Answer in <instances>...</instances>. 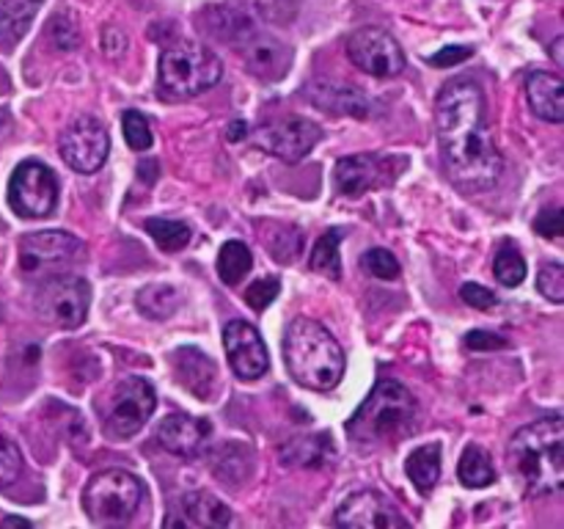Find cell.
I'll return each instance as SVG.
<instances>
[{
	"mask_svg": "<svg viewBox=\"0 0 564 529\" xmlns=\"http://www.w3.org/2000/svg\"><path fill=\"white\" fill-rule=\"evenodd\" d=\"M510 342L505 336L494 334V331H471L466 334V347L468 350H477V353H488V350H499V347H507Z\"/></svg>",
	"mask_w": 564,
	"mask_h": 529,
	"instance_id": "7bdbcfd3",
	"label": "cell"
},
{
	"mask_svg": "<svg viewBox=\"0 0 564 529\" xmlns=\"http://www.w3.org/2000/svg\"><path fill=\"white\" fill-rule=\"evenodd\" d=\"M416 397L402 384L386 378L375 386L372 395L352 413L350 422H347V433L361 444H372V441L394 444V441L405 439L416 430Z\"/></svg>",
	"mask_w": 564,
	"mask_h": 529,
	"instance_id": "277c9868",
	"label": "cell"
},
{
	"mask_svg": "<svg viewBox=\"0 0 564 529\" xmlns=\"http://www.w3.org/2000/svg\"><path fill=\"white\" fill-rule=\"evenodd\" d=\"M242 132H246V121H235V125L229 127V141H242Z\"/></svg>",
	"mask_w": 564,
	"mask_h": 529,
	"instance_id": "bcb514c9",
	"label": "cell"
},
{
	"mask_svg": "<svg viewBox=\"0 0 564 529\" xmlns=\"http://www.w3.org/2000/svg\"><path fill=\"white\" fill-rule=\"evenodd\" d=\"M347 55L358 69L372 77H397L405 72V53L400 42L383 28H361L352 33Z\"/></svg>",
	"mask_w": 564,
	"mask_h": 529,
	"instance_id": "4fadbf2b",
	"label": "cell"
},
{
	"mask_svg": "<svg viewBox=\"0 0 564 529\" xmlns=\"http://www.w3.org/2000/svg\"><path fill=\"white\" fill-rule=\"evenodd\" d=\"M44 0H0V50H11L31 28Z\"/></svg>",
	"mask_w": 564,
	"mask_h": 529,
	"instance_id": "cb8c5ba5",
	"label": "cell"
},
{
	"mask_svg": "<svg viewBox=\"0 0 564 529\" xmlns=\"http://www.w3.org/2000/svg\"><path fill=\"white\" fill-rule=\"evenodd\" d=\"M135 303L138 309H141L143 317L169 320L171 314L182 306V295L180 290L171 284H149L143 287V290H138Z\"/></svg>",
	"mask_w": 564,
	"mask_h": 529,
	"instance_id": "83f0119b",
	"label": "cell"
},
{
	"mask_svg": "<svg viewBox=\"0 0 564 529\" xmlns=\"http://www.w3.org/2000/svg\"><path fill=\"white\" fill-rule=\"evenodd\" d=\"M83 259V240L69 231H31L20 240V270L25 276H55Z\"/></svg>",
	"mask_w": 564,
	"mask_h": 529,
	"instance_id": "30bf717a",
	"label": "cell"
},
{
	"mask_svg": "<svg viewBox=\"0 0 564 529\" xmlns=\"http://www.w3.org/2000/svg\"><path fill=\"white\" fill-rule=\"evenodd\" d=\"M242 61H246L248 72L257 75L259 80H281L292 66V47L281 39L268 36V33H253L240 44Z\"/></svg>",
	"mask_w": 564,
	"mask_h": 529,
	"instance_id": "d6986e66",
	"label": "cell"
},
{
	"mask_svg": "<svg viewBox=\"0 0 564 529\" xmlns=\"http://www.w3.org/2000/svg\"><path fill=\"white\" fill-rule=\"evenodd\" d=\"M494 273L499 279V284L505 287H518L527 279V259H523V253L512 242H505L499 248V253L494 259Z\"/></svg>",
	"mask_w": 564,
	"mask_h": 529,
	"instance_id": "836d02e7",
	"label": "cell"
},
{
	"mask_svg": "<svg viewBox=\"0 0 564 529\" xmlns=\"http://www.w3.org/2000/svg\"><path fill=\"white\" fill-rule=\"evenodd\" d=\"M213 424L191 413H171L158 424V441L165 452L180 457H198L209 444Z\"/></svg>",
	"mask_w": 564,
	"mask_h": 529,
	"instance_id": "e0dca14e",
	"label": "cell"
},
{
	"mask_svg": "<svg viewBox=\"0 0 564 529\" xmlns=\"http://www.w3.org/2000/svg\"><path fill=\"white\" fill-rule=\"evenodd\" d=\"M538 287L551 303H562L564 301V268H562V262H545L543 268H540Z\"/></svg>",
	"mask_w": 564,
	"mask_h": 529,
	"instance_id": "f35d334b",
	"label": "cell"
},
{
	"mask_svg": "<svg viewBox=\"0 0 564 529\" xmlns=\"http://www.w3.org/2000/svg\"><path fill=\"white\" fill-rule=\"evenodd\" d=\"M47 36L58 50L80 47V28H77L75 17H72L69 11H61V14L50 17Z\"/></svg>",
	"mask_w": 564,
	"mask_h": 529,
	"instance_id": "e575fe53",
	"label": "cell"
},
{
	"mask_svg": "<svg viewBox=\"0 0 564 529\" xmlns=\"http://www.w3.org/2000/svg\"><path fill=\"white\" fill-rule=\"evenodd\" d=\"M534 231L543 237H551V240H560L562 231H564V215L560 207H549L538 215L534 220Z\"/></svg>",
	"mask_w": 564,
	"mask_h": 529,
	"instance_id": "60d3db41",
	"label": "cell"
},
{
	"mask_svg": "<svg viewBox=\"0 0 564 529\" xmlns=\"http://www.w3.org/2000/svg\"><path fill=\"white\" fill-rule=\"evenodd\" d=\"M397 174V169L391 171V158L383 154H350V158H341L336 163L334 180L336 191L341 196H364L367 191L391 182V176Z\"/></svg>",
	"mask_w": 564,
	"mask_h": 529,
	"instance_id": "2e32d148",
	"label": "cell"
},
{
	"mask_svg": "<svg viewBox=\"0 0 564 529\" xmlns=\"http://www.w3.org/2000/svg\"><path fill=\"white\" fill-rule=\"evenodd\" d=\"M3 527H33V523L28 521V518H20V516H9V518H3Z\"/></svg>",
	"mask_w": 564,
	"mask_h": 529,
	"instance_id": "c3c4849f",
	"label": "cell"
},
{
	"mask_svg": "<svg viewBox=\"0 0 564 529\" xmlns=\"http://www.w3.org/2000/svg\"><path fill=\"white\" fill-rule=\"evenodd\" d=\"M457 479H460L466 488H485V485L496 483V468L490 461L488 452L477 444H468L463 450L460 463H457Z\"/></svg>",
	"mask_w": 564,
	"mask_h": 529,
	"instance_id": "4316f807",
	"label": "cell"
},
{
	"mask_svg": "<svg viewBox=\"0 0 564 529\" xmlns=\"http://www.w3.org/2000/svg\"><path fill=\"white\" fill-rule=\"evenodd\" d=\"M435 130L449 180L466 193H482L499 182L501 152L488 125L485 94L471 77H457L435 99Z\"/></svg>",
	"mask_w": 564,
	"mask_h": 529,
	"instance_id": "6da1fadb",
	"label": "cell"
},
{
	"mask_svg": "<svg viewBox=\"0 0 564 529\" xmlns=\"http://www.w3.org/2000/svg\"><path fill=\"white\" fill-rule=\"evenodd\" d=\"M264 246L275 262H292L303 248V231L292 224H273L264 231Z\"/></svg>",
	"mask_w": 564,
	"mask_h": 529,
	"instance_id": "f546056e",
	"label": "cell"
},
{
	"mask_svg": "<svg viewBox=\"0 0 564 529\" xmlns=\"http://www.w3.org/2000/svg\"><path fill=\"white\" fill-rule=\"evenodd\" d=\"M334 446H330L328 435H301L292 439L290 444L281 446V461L286 466H303V468H319L330 457Z\"/></svg>",
	"mask_w": 564,
	"mask_h": 529,
	"instance_id": "d4e9b609",
	"label": "cell"
},
{
	"mask_svg": "<svg viewBox=\"0 0 564 529\" xmlns=\"http://www.w3.org/2000/svg\"><path fill=\"white\" fill-rule=\"evenodd\" d=\"M213 468L220 479H226V483H231V485L242 483V479L251 474V452H248V446L237 444V441L231 444L229 441V444H226L224 450L215 455Z\"/></svg>",
	"mask_w": 564,
	"mask_h": 529,
	"instance_id": "4dcf8cb0",
	"label": "cell"
},
{
	"mask_svg": "<svg viewBox=\"0 0 564 529\" xmlns=\"http://www.w3.org/2000/svg\"><path fill=\"white\" fill-rule=\"evenodd\" d=\"M527 97L534 114L551 125L564 121V83L551 72H532L527 80Z\"/></svg>",
	"mask_w": 564,
	"mask_h": 529,
	"instance_id": "603a6c76",
	"label": "cell"
},
{
	"mask_svg": "<svg viewBox=\"0 0 564 529\" xmlns=\"http://www.w3.org/2000/svg\"><path fill=\"white\" fill-rule=\"evenodd\" d=\"M279 290H281V281L275 279V276H268V279H257L246 290V303L251 309H257V312H262V309H268L270 303L279 298Z\"/></svg>",
	"mask_w": 564,
	"mask_h": 529,
	"instance_id": "ab89813d",
	"label": "cell"
},
{
	"mask_svg": "<svg viewBox=\"0 0 564 529\" xmlns=\"http://www.w3.org/2000/svg\"><path fill=\"white\" fill-rule=\"evenodd\" d=\"M171 367H174L176 380L185 391H191L196 400H209L215 389V378H218V369L215 361L198 347H180L171 356Z\"/></svg>",
	"mask_w": 564,
	"mask_h": 529,
	"instance_id": "44dd1931",
	"label": "cell"
},
{
	"mask_svg": "<svg viewBox=\"0 0 564 529\" xmlns=\"http://www.w3.org/2000/svg\"><path fill=\"white\" fill-rule=\"evenodd\" d=\"M58 176L39 160H25L9 182V204L20 218H44L58 204Z\"/></svg>",
	"mask_w": 564,
	"mask_h": 529,
	"instance_id": "9c48e42d",
	"label": "cell"
},
{
	"mask_svg": "<svg viewBox=\"0 0 564 529\" xmlns=\"http://www.w3.org/2000/svg\"><path fill=\"white\" fill-rule=\"evenodd\" d=\"M336 527L347 529H405L408 518L400 516L394 505L378 490H356L336 510Z\"/></svg>",
	"mask_w": 564,
	"mask_h": 529,
	"instance_id": "9a60e30c",
	"label": "cell"
},
{
	"mask_svg": "<svg viewBox=\"0 0 564 529\" xmlns=\"http://www.w3.org/2000/svg\"><path fill=\"white\" fill-rule=\"evenodd\" d=\"M306 97L314 108H323L334 116H352V119H367L372 114V102L367 94L350 83L317 80L306 88Z\"/></svg>",
	"mask_w": 564,
	"mask_h": 529,
	"instance_id": "ffe728a7",
	"label": "cell"
},
{
	"mask_svg": "<svg viewBox=\"0 0 564 529\" xmlns=\"http://www.w3.org/2000/svg\"><path fill=\"white\" fill-rule=\"evenodd\" d=\"M474 55L471 47H444L441 53H435L433 58H430V64L433 66H457L463 64V61H468Z\"/></svg>",
	"mask_w": 564,
	"mask_h": 529,
	"instance_id": "ee69618b",
	"label": "cell"
},
{
	"mask_svg": "<svg viewBox=\"0 0 564 529\" xmlns=\"http://www.w3.org/2000/svg\"><path fill=\"white\" fill-rule=\"evenodd\" d=\"M224 347L231 373L240 380H257L270 369L268 345L262 334L246 320H231L224 328Z\"/></svg>",
	"mask_w": 564,
	"mask_h": 529,
	"instance_id": "5bb4252c",
	"label": "cell"
},
{
	"mask_svg": "<svg viewBox=\"0 0 564 529\" xmlns=\"http://www.w3.org/2000/svg\"><path fill=\"white\" fill-rule=\"evenodd\" d=\"M319 138H323V127L303 116H290V119L273 121L253 132L257 149L284 160V163H297L301 158H306L317 147Z\"/></svg>",
	"mask_w": 564,
	"mask_h": 529,
	"instance_id": "7c38bea8",
	"label": "cell"
},
{
	"mask_svg": "<svg viewBox=\"0 0 564 529\" xmlns=\"http://www.w3.org/2000/svg\"><path fill=\"white\" fill-rule=\"evenodd\" d=\"M361 264L367 273L375 276V279L391 281L400 276V259H397L391 251H386V248H369V251L361 257Z\"/></svg>",
	"mask_w": 564,
	"mask_h": 529,
	"instance_id": "8d00e7d4",
	"label": "cell"
},
{
	"mask_svg": "<svg viewBox=\"0 0 564 529\" xmlns=\"http://www.w3.org/2000/svg\"><path fill=\"white\" fill-rule=\"evenodd\" d=\"M121 130H124V141L135 152H147L152 147V127L141 110H127L124 119H121Z\"/></svg>",
	"mask_w": 564,
	"mask_h": 529,
	"instance_id": "d590c367",
	"label": "cell"
},
{
	"mask_svg": "<svg viewBox=\"0 0 564 529\" xmlns=\"http://www.w3.org/2000/svg\"><path fill=\"white\" fill-rule=\"evenodd\" d=\"M143 229L154 237V242H158L163 251H182V248H185L193 237L191 226L182 224V220L147 218L143 220Z\"/></svg>",
	"mask_w": 564,
	"mask_h": 529,
	"instance_id": "1f68e13d",
	"label": "cell"
},
{
	"mask_svg": "<svg viewBox=\"0 0 564 529\" xmlns=\"http://www.w3.org/2000/svg\"><path fill=\"white\" fill-rule=\"evenodd\" d=\"M251 264H253V253L246 242L242 240L224 242V248H220L218 253V276L224 284L229 287L240 284V281L246 279L248 270H251Z\"/></svg>",
	"mask_w": 564,
	"mask_h": 529,
	"instance_id": "f1b7e54d",
	"label": "cell"
},
{
	"mask_svg": "<svg viewBox=\"0 0 564 529\" xmlns=\"http://www.w3.org/2000/svg\"><path fill=\"white\" fill-rule=\"evenodd\" d=\"M102 50L110 55V58H116V55H121L127 50V33L119 31L116 25H108L102 31Z\"/></svg>",
	"mask_w": 564,
	"mask_h": 529,
	"instance_id": "f6af8a7d",
	"label": "cell"
},
{
	"mask_svg": "<svg viewBox=\"0 0 564 529\" xmlns=\"http://www.w3.org/2000/svg\"><path fill=\"white\" fill-rule=\"evenodd\" d=\"M204 31L213 33L220 42H229L240 47L248 36L257 33V17L240 3L215 6V9L207 11V25H204Z\"/></svg>",
	"mask_w": 564,
	"mask_h": 529,
	"instance_id": "7402d4cb",
	"label": "cell"
},
{
	"mask_svg": "<svg viewBox=\"0 0 564 529\" xmlns=\"http://www.w3.org/2000/svg\"><path fill=\"white\" fill-rule=\"evenodd\" d=\"M99 417H102L105 433L113 439H130L135 435L158 408V391L147 378H121L99 400Z\"/></svg>",
	"mask_w": 564,
	"mask_h": 529,
	"instance_id": "52a82bcc",
	"label": "cell"
},
{
	"mask_svg": "<svg viewBox=\"0 0 564 529\" xmlns=\"http://www.w3.org/2000/svg\"><path fill=\"white\" fill-rule=\"evenodd\" d=\"M224 75L218 55L204 44L180 42L171 44L160 55V88L171 97H196L209 91Z\"/></svg>",
	"mask_w": 564,
	"mask_h": 529,
	"instance_id": "5b68a950",
	"label": "cell"
},
{
	"mask_svg": "<svg viewBox=\"0 0 564 529\" xmlns=\"http://www.w3.org/2000/svg\"><path fill=\"white\" fill-rule=\"evenodd\" d=\"M507 466L527 496L560 494L564 485V417L549 413L518 430L507 446Z\"/></svg>",
	"mask_w": 564,
	"mask_h": 529,
	"instance_id": "7a4b0ae2",
	"label": "cell"
},
{
	"mask_svg": "<svg viewBox=\"0 0 564 529\" xmlns=\"http://www.w3.org/2000/svg\"><path fill=\"white\" fill-rule=\"evenodd\" d=\"M441 444H422L408 455L405 461V472L411 477V483L416 485L422 494H430V490L438 485L441 479Z\"/></svg>",
	"mask_w": 564,
	"mask_h": 529,
	"instance_id": "484cf974",
	"label": "cell"
},
{
	"mask_svg": "<svg viewBox=\"0 0 564 529\" xmlns=\"http://www.w3.org/2000/svg\"><path fill=\"white\" fill-rule=\"evenodd\" d=\"M284 361L292 378L312 391H330L345 378V350L317 320H292L284 334Z\"/></svg>",
	"mask_w": 564,
	"mask_h": 529,
	"instance_id": "3957f363",
	"label": "cell"
},
{
	"mask_svg": "<svg viewBox=\"0 0 564 529\" xmlns=\"http://www.w3.org/2000/svg\"><path fill=\"white\" fill-rule=\"evenodd\" d=\"M231 510L218 499V496L207 494V490H193V494H182L176 499L174 510L165 516L163 527H180V529H215L229 527Z\"/></svg>",
	"mask_w": 564,
	"mask_h": 529,
	"instance_id": "ac0fdd59",
	"label": "cell"
},
{
	"mask_svg": "<svg viewBox=\"0 0 564 529\" xmlns=\"http://www.w3.org/2000/svg\"><path fill=\"white\" fill-rule=\"evenodd\" d=\"M91 306V287L80 276L55 273L39 287L36 314L55 328H80Z\"/></svg>",
	"mask_w": 564,
	"mask_h": 529,
	"instance_id": "ba28073f",
	"label": "cell"
},
{
	"mask_svg": "<svg viewBox=\"0 0 564 529\" xmlns=\"http://www.w3.org/2000/svg\"><path fill=\"white\" fill-rule=\"evenodd\" d=\"M562 47H564V39H556L554 44H551V55H554L556 66L564 64V55H562Z\"/></svg>",
	"mask_w": 564,
	"mask_h": 529,
	"instance_id": "7dc6e473",
	"label": "cell"
},
{
	"mask_svg": "<svg viewBox=\"0 0 564 529\" xmlns=\"http://www.w3.org/2000/svg\"><path fill=\"white\" fill-rule=\"evenodd\" d=\"M22 474V455L14 441L0 435V488H9L20 479Z\"/></svg>",
	"mask_w": 564,
	"mask_h": 529,
	"instance_id": "74e56055",
	"label": "cell"
},
{
	"mask_svg": "<svg viewBox=\"0 0 564 529\" xmlns=\"http://www.w3.org/2000/svg\"><path fill=\"white\" fill-rule=\"evenodd\" d=\"M460 298L471 309H479V312H488V309H494L496 303H499L496 292L488 290V287H482V284H463Z\"/></svg>",
	"mask_w": 564,
	"mask_h": 529,
	"instance_id": "b9f144b4",
	"label": "cell"
},
{
	"mask_svg": "<svg viewBox=\"0 0 564 529\" xmlns=\"http://www.w3.org/2000/svg\"><path fill=\"white\" fill-rule=\"evenodd\" d=\"M58 149L64 163L77 174H94L102 169L110 152V138L102 121L94 116H80L72 121L58 138Z\"/></svg>",
	"mask_w": 564,
	"mask_h": 529,
	"instance_id": "8fae6325",
	"label": "cell"
},
{
	"mask_svg": "<svg viewBox=\"0 0 564 529\" xmlns=\"http://www.w3.org/2000/svg\"><path fill=\"white\" fill-rule=\"evenodd\" d=\"M345 231L341 229H328L317 240L312 251V268L317 273H325L328 279H339L341 276V259H339V242Z\"/></svg>",
	"mask_w": 564,
	"mask_h": 529,
	"instance_id": "d6a6232c",
	"label": "cell"
},
{
	"mask_svg": "<svg viewBox=\"0 0 564 529\" xmlns=\"http://www.w3.org/2000/svg\"><path fill=\"white\" fill-rule=\"evenodd\" d=\"M143 501V483L124 468H105L88 479L83 507L94 523L116 527L130 521Z\"/></svg>",
	"mask_w": 564,
	"mask_h": 529,
	"instance_id": "8992f818",
	"label": "cell"
}]
</instances>
